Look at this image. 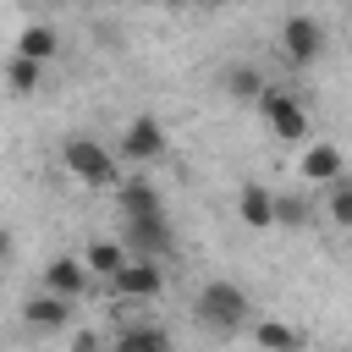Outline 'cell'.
<instances>
[{
	"instance_id": "6da1fadb",
	"label": "cell",
	"mask_w": 352,
	"mask_h": 352,
	"mask_svg": "<svg viewBox=\"0 0 352 352\" xmlns=\"http://www.w3.org/2000/svg\"><path fill=\"white\" fill-rule=\"evenodd\" d=\"M192 308H198V324H204V330L231 336V330H242V324H248V308H253V302H248V292H242L236 280H209V286L198 292V302H192Z\"/></svg>"
},
{
	"instance_id": "7a4b0ae2",
	"label": "cell",
	"mask_w": 352,
	"mask_h": 352,
	"mask_svg": "<svg viewBox=\"0 0 352 352\" xmlns=\"http://www.w3.org/2000/svg\"><path fill=\"white\" fill-rule=\"evenodd\" d=\"M60 165H66V176H77L82 187H116V154L104 148V143H94L88 132H77V138H66L60 143Z\"/></svg>"
},
{
	"instance_id": "3957f363",
	"label": "cell",
	"mask_w": 352,
	"mask_h": 352,
	"mask_svg": "<svg viewBox=\"0 0 352 352\" xmlns=\"http://www.w3.org/2000/svg\"><path fill=\"white\" fill-rule=\"evenodd\" d=\"M258 110H264V126H270L280 143H308V104H302L297 94H286V88H264Z\"/></svg>"
},
{
	"instance_id": "277c9868",
	"label": "cell",
	"mask_w": 352,
	"mask_h": 352,
	"mask_svg": "<svg viewBox=\"0 0 352 352\" xmlns=\"http://www.w3.org/2000/svg\"><path fill=\"white\" fill-rule=\"evenodd\" d=\"M280 50H286V60H297V66L319 60V50H324V22L308 16V11H292V16L280 22Z\"/></svg>"
},
{
	"instance_id": "5b68a950",
	"label": "cell",
	"mask_w": 352,
	"mask_h": 352,
	"mask_svg": "<svg viewBox=\"0 0 352 352\" xmlns=\"http://www.w3.org/2000/svg\"><path fill=\"white\" fill-rule=\"evenodd\" d=\"M297 176H302L308 187H336V182L346 176V154H341L336 143H308L302 160H297Z\"/></svg>"
},
{
	"instance_id": "8992f818",
	"label": "cell",
	"mask_w": 352,
	"mask_h": 352,
	"mask_svg": "<svg viewBox=\"0 0 352 352\" xmlns=\"http://www.w3.org/2000/svg\"><path fill=\"white\" fill-rule=\"evenodd\" d=\"M121 154H126L132 165L160 160V154H165V126H160L154 116H132V121H126V132H121Z\"/></svg>"
},
{
	"instance_id": "52a82bcc",
	"label": "cell",
	"mask_w": 352,
	"mask_h": 352,
	"mask_svg": "<svg viewBox=\"0 0 352 352\" xmlns=\"http://www.w3.org/2000/svg\"><path fill=\"white\" fill-rule=\"evenodd\" d=\"M121 214H126V226H165V204H160L154 182H143V176L121 182Z\"/></svg>"
},
{
	"instance_id": "ba28073f",
	"label": "cell",
	"mask_w": 352,
	"mask_h": 352,
	"mask_svg": "<svg viewBox=\"0 0 352 352\" xmlns=\"http://www.w3.org/2000/svg\"><path fill=\"white\" fill-rule=\"evenodd\" d=\"M88 264H82V253H60V258H50L44 264V292H55V297H66V302H77L82 292H88Z\"/></svg>"
},
{
	"instance_id": "9c48e42d",
	"label": "cell",
	"mask_w": 352,
	"mask_h": 352,
	"mask_svg": "<svg viewBox=\"0 0 352 352\" xmlns=\"http://www.w3.org/2000/svg\"><path fill=\"white\" fill-rule=\"evenodd\" d=\"M110 286H116V297H160L165 292V275H160L154 258H126Z\"/></svg>"
},
{
	"instance_id": "30bf717a",
	"label": "cell",
	"mask_w": 352,
	"mask_h": 352,
	"mask_svg": "<svg viewBox=\"0 0 352 352\" xmlns=\"http://www.w3.org/2000/svg\"><path fill=\"white\" fill-rule=\"evenodd\" d=\"M236 220H242L248 231H270V226H275V192H270L264 182H248V187L236 192Z\"/></svg>"
},
{
	"instance_id": "8fae6325",
	"label": "cell",
	"mask_w": 352,
	"mask_h": 352,
	"mask_svg": "<svg viewBox=\"0 0 352 352\" xmlns=\"http://www.w3.org/2000/svg\"><path fill=\"white\" fill-rule=\"evenodd\" d=\"M22 319H28L33 330H60V324L72 319V302H66V297H55V292H38V297H28V302H22Z\"/></svg>"
},
{
	"instance_id": "7c38bea8",
	"label": "cell",
	"mask_w": 352,
	"mask_h": 352,
	"mask_svg": "<svg viewBox=\"0 0 352 352\" xmlns=\"http://www.w3.org/2000/svg\"><path fill=\"white\" fill-rule=\"evenodd\" d=\"M253 346H258V352H302L308 341H302V330L286 324V319H258V324H253Z\"/></svg>"
},
{
	"instance_id": "4fadbf2b",
	"label": "cell",
	"mask_w": 352,
	"mask_h": 352,
	"mask_svg": "<svg viewBox=\"0 0 352 352\" xmlns=\"http://www.w3.org/2000/svg\"><path fill=\"white\" fill-rule=\"evenodd\" d=\"M220 88H226L231 99H264V88H270V82H264V72H258V66L236 60V66H226V72H220Z\"/></svg>"
},
{
	"instance_id": "5bb4252c",
	"label": "cell",
	"mask_w": 352,
	"mask_h": 352,
	"mask_svg": "<svg viewBox=\"0 0 352 352\" xmlns=\"http://www.w3.org/2000/svg\"><path fill=\"white\" fill-rule=\"evenodd\" d=\"M126 258H132V253H126V242H88V253H82L88 275H104V280H116Z\"/></svg>"
},
{
	"instance_id": "9a60e30c",
	"label": "cell",
	"mask_w": 352,
	"mask_h": 352,
	"mask_svg": "<svg viewBox=\"0 0 352 352\" xmlns=\"http://www.w3.org/2000/svg\"><path fill=\"white\" fill-rule=\"evenodd\" d=\"M55 50H60V38H55V28H44V22H33V28L16 33V55H22V60H38V66H44Z\"/></svg>"
},
{
	"instance_id": "2e32d148",
	"label": "cell",
	"mask_w": 352,
	"mask_h": 352,
	"mask_svg": "<svg viewBox=\"0 0 352 352\" xmlns=\"http://www.w3.org/2000/svg\"><path fill=\"white\" fill-rule=\"evenodd\" d=\"M116 352H170V336L160 324H126L121 341H116Z\"/></svg>"
},
{
	"instance_id": "e0dca14e",
	"label": "cell",
	"mask_w": 352,
	"mask_h": 352,
	"mask_svg": "<svg viewBox=\"0 0 352 352\" xmlns=\"http://www.w3.org/2000/svg\"><path fill=\"white\" fill-rule=\"evenodd\" d=\"M38 82H44V66H38V60H22V55L6 60V88H11V94H33Z\"/></svg>"
},
{
	"instance_id": "ac0fdd59",
	"label": "cell",
	"mask_w": 352,
	"mask_h": 352,
	"mask_svg": "<svg viewBox=\"0 0 352 352\" xmlns=\"http://www.w3.org/2000/svg\"><path fill=\"white\" fill-rule=\"evenodd\" d=\"M324 214H330L341 231H352V176H341V182L330 187V198H324Z\"/></svg>"
},
{
	"instance_id": "d6986e66",
	"label": "cell",
	"mask_w": 352,
	"mask_h": 352,
	"mask_svg": "<svg viewBox=\"0 0 352 352\" xmlns=\"http://www.w3.org/2000/svg\"><path fill=\"white\" fill-rule=\"evenodd\" d=\"M275 226H286V231L308 226V204L302 198H275Z\"/></svg>"
},
{
	"instance_id": "ffe728a7",
	"label": "cell",
	"mask_w": 352,
	"mask_h": 352,
	"mask_svg": "<svg viewBox=\"0 0 352 352\" xmlns=\"http://www.w3.org/2000/svg\"><path fill=\"white\" fill-rule=\"evenodd\" d=\"M11 253H16V236H11V231H6V226H0V270H6V264H11Z\"/></svg>"
},
{
	"instance_id": "44dd1931",
	"label": "cell",
	"mask_w": 352,
	"mask_h": 352,
	"mask_svg": "<svg viewBox=\"0 0 352 352\" xmlns=\"http://www.w3.org/2000/svg\"><path fill=\"white\" fill-rule=\"evenodd\" d=\"M72 352H104V346H99V336H77V346H72Z\"/></svg>"
},
{
	"instance_id": "7402d4cb",
	"label": "cell",
	"mask_w": 352,
	"mask_h": 352,
	"mask_svg": "<svg viewBox=\"0 0 352 352\" xmlns=\"http://www.w3.org/2000/svg\"><path fill=\"white\" fill-rule=\"evenodd\" d=\"M160 6H192V0H160Z\"/></svg>"
},
{
	"instance_id": "603a6c76",
	"label": "cell",
	"mask_w": 352,
	"mask_h": 352,
	"mask_svg": "<svg viewBox=\"0 0 352 352\" xmlns=\"http://www.w3.org/2000/svg\"><path fill=\"white\" fill-rule=\"evenodd\" d=\"M209 6H220V0H209Z\"/></svg>"
},
{
	"instance_id": "cb8c5ba5",
	"label": "cell",
	"mask_w": 352,
	"mask_h": 352,
	"mask_svg": "<svg viewBox=\"0 0 352 352\" xmlns=\"http://www.w3.org/2000/svg\"><path fill=\"white\" fill-rule=\"evenodd\" d=\"M110 352H116V346H110Z\"/></svg>"
}]
</instances>
